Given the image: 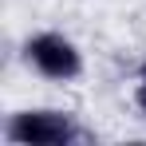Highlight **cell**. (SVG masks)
I'll return each instance as SVG.
<instances>
[{
  "instance_id": "obj_1",
  "label": "cell",
  "mask_w": 146,
  "mask_h": 146,
  "mask_svg": "<svg viewBox=\"0 0 146 146\" xmlns=\"http://www.w3.org/2000/svg\"><path fill=\"white\" fill-rule=\"evenodd\" d=\"M8 138L20 146H63L79 138V130L63 111H24L8 122Z\"/></svg>"
},
{
  "instance_id": "obj_3",
  "label": "cell",
  "mask_w": 146,
  "mask_h": 146,
  "mask_svg": "<svg viewBox=\"0 0 146 146\" xmlns=\"http://www.w3.org/2000/svg\"><path fill=\"white\" fill-rule=\"evenodd\" d=\"M134 103H138V111L146 115V75H142V83H138V91H134Z\"/></svg>"
},
{
  "instance_id": "obj_2",
  "label": "cell",
  "mask_w": 146,
  "mask_h": 146,
  "mask_svg": "<svg viewBox=\"0 0 146 146\" xmlns=\"http://www.w3.org/2000/svg\"><path fill=\"white\" fill-rule=\"evenodd\" d=\"M28 63L48 79H75L83 71V59H79V48H75L67 36H55V32H44L36 40H28Z\"/></svg>"
}]
</instances>
